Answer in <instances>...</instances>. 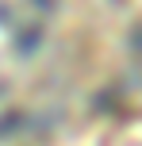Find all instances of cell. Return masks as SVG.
<instances>
[{"label":"cell","mask_w":142,"mask_h":146,"mask_svg":"<svg viewBox=\"0 0 142 146\" xmlns=\"http://www.w3.org/2000/svg\"><path fill=\"white\" fill-rule=\"evenodd\" d=\"M100 146H142V111L138 115H127L108 131V139Z\"/></svg>","instance_id":"cell-1"}]
</instances>
